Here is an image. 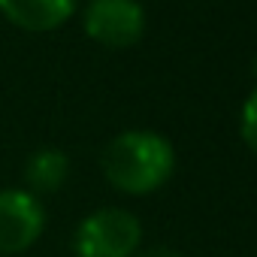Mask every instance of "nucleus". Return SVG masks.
<instances>
[{
  "label": "nucleus",
  "instance_id": "1",
  "mask_svg": "<svg viewBox=\"0 0 257 257\" xmlns=\"http://www.w3.org/2000/svg\"><path fill=\"white\" fill-rule=\"evenodd\" d=\"M106 182L127 197H146L161 191L176 173L173 143L149 127H134L112 137L100 155Z\"/></svg>",
  "mask_w": 257,
  "mask_h": 257
},
{
  "label": "nucleus",
  "instance_id": "2",
  "mask_svg": "<svg viewBox=\"0 0 257 257\" xmlns=\"http://www.w3.org/2000/svg\"><path fill=\"white\" fill-rule=\"evenodd\" d=\"M143 245V224L121 206H103L85 215L73 233L76 257H134Z\"/></svg>",
  "mask_w": 257,
  "mask_h": 257
},
{
  "label": "nucleus",
  "instance_id": "3",
  "mask_svg": "<svg viewBox=\"0 0 257 257\" xmlns=\"http://www.w3.org/2000/svg\"><path fill=\"white\" fill-rule=\"evenodd\" d=\"M82 31L103 49H131L146 34V10L140 0H88Z\"/></svg>",
  "mask_w": 257,
  "mask_h": 257
},
{
  "label": "nucleus",
  "instance_id": "4",
  "mask_svg": "<svg viewBox=\"0 0 257 257\" xmlns=\"http://www.w3.org/2000/svg\"><path fill=\"white\" fill-rule=\"evenodd\" d=\"M46 230V209L28 188L0 191V257L25 254Z\"/></svg>",
  "mask_w": 257,
  "mask_h": 257
},
{
  "label": "nucleus",
  "instance_id": "5",
  "mask_svg": "<svg viewBox=\"0 0 257 257\" xmlns=\"http://www.w3.org/2000/svg\"><path fill=\"white\" fill-rule=\"evenodd\" d=\"M79 10V0H0V13L22 31L49 34L67 25Z\"/></svg>",
  "mask_w": 257,
  "mask_h": 257
},
{
  "label": "nucleus",
  "instance_id": "6",
  "mask_svg": "<svg viewBox=\"0 0 257 257\" xmlns=\"http://www.w3.org/2000/svg\"><path fill=\"white\" fill-rule=\"evenodd\" d=\"M70 179V158L61 149H37L25 161V185L31 194H58Z\"/></svg>",
  "mask_w": 257,
  "mask_h": 257
},
{
  "label": "nucleus",
  "instance_id": "7",
  "mask_svg": "<svg viewBox=\"0 0 257 257\" xmlns=\"http://www.w3.org/2000/svg\"><path fill=\"white\" fill-rule=\"evenodd\" d=\"M239 137L248 146V152L257 155V85L242 100V109H239Z\"/></svg>",
  "mask_w": 257,
  "mask_h": 257
},
{
  "label": "nucleus",
  "instance_id": "8",
  "mask_svg": "<svg viewBox=\"0 0 257 257\" xmlns=\"http://www.w3.org/2000/svg\"><path fill=\"white\" fill-rule=\"evenodd\" d=\"M134 257H182V254L167 248V245H152V248H140Z\"/></svg>",
  "mask_w": 257,
  "mask_h": 257
}]
</instances>
